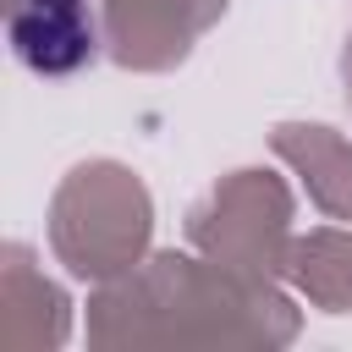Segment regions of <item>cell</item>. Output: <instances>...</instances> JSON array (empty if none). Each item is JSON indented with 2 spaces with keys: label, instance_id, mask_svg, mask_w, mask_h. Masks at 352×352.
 I'll return each instance as SVG.
<instances>
[{
  "label": "cell",
  "instance_id": "obj_1",
  "mask_svg": "<svg viewBox=\"0 0 352 352\" xmlns=\"http://www.w3.org/2000/svg\"><path fill=\"white\" fill-rule=\"evenodd\" d=\"M11 50L33 72H77L94 55V16L82 0H28L11 16Z\"/></svg>",
  "mask_w": 352,
  "mask_h": 352
}]
</instances>
